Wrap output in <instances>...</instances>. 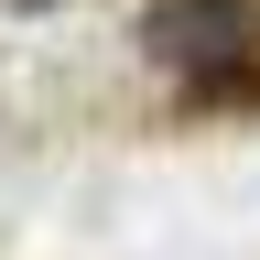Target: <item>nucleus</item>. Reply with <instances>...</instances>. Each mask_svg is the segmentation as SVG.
I'll use <instances>...</instances> for the list:
<instances>
[{
    "instance_id": "nucleus-1",
    "label": "nucleus",
    "mask_w": 260,
    "mask_h": 260,
    "mask_svg": "<svg viewBox=\"0 0 260 260\" xmlns=\"http://www.w3.org/2000/svg\"><path fill=\"white\" fill-rule=\"evenodd\" d=\"M141 54L174 76L184 109H260V0H152Z\"/></svg>"
},
{
    "instance_id": "nucleus-2",
    "label": "nucleus",
    "mask_w": 260,
    "mask_h": 260,
    "mask_svg": "<svg viewBox=\"0 0 260 260\" xmlns=\"http://www.w3.org/2000/svg\"><path fill=\"white\" fill-rule=\"evenodd\" d=\"M0 11H54V0H0Z\"/></svg>"
}]
</instances>
